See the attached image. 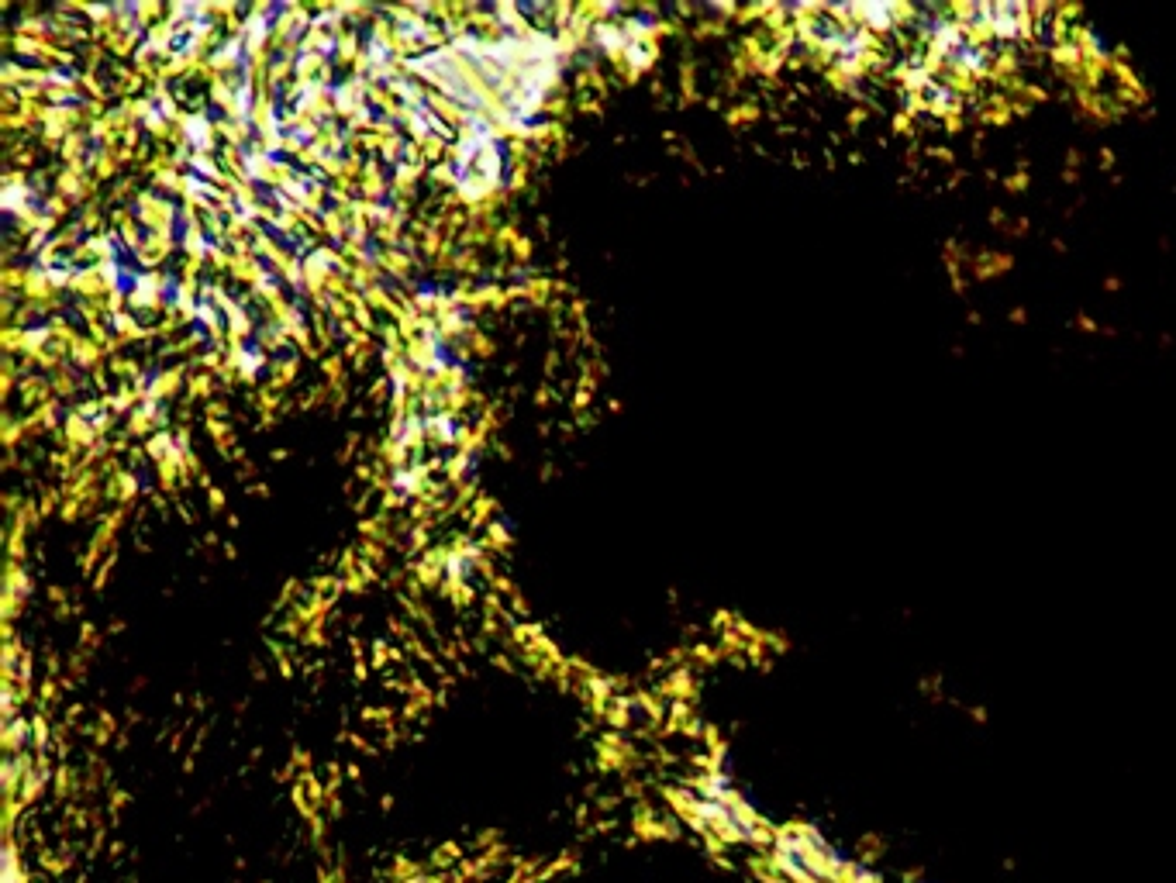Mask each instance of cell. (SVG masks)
Segmentation results:
<instances>
[{"label":"cell","instance_id":"1","mask_svg":"<svg viewBox=\"0 0 1176 883\" xmlns=\"http://www.w3.org/2000/svg\"><path fill=\"white\" fill-rule=\"evenodd\" d=\"M1039 25V7L1025 0H997L990 4V45H1014L1025 42Z\"/></svg>","mask_w":1176,"mask_h":883},{"label":"cell","instance_id":"2","mask_svg":"<svg viewBox=\"0 0 1176 883\" xmlns=\"http://www.w3.org/2000/svg\"><path fill=\"white\" fill-rule=\"evenodd\" d=\"M908 18H911V7L897 4V0H856V4H849L852 25H859L863 32H870L876 38L904 32Z\"/></svg>","mask_w":1176,"mask_h":883},{"label":"cell","instance_id":"3","mask_svg":"<svg viewBox=\"0 0 1176 883\" xmlns=\"http://www.w3.org/2000/svg\"><path fill=\"white\" fill-rule=\"evenodd\" d=\"M994 66H997V49L990 42H980V38H966L956 49V56L945 63L952 80H983V76L994 73Z\"/></svg>","mask_w":1176,"mask_h":883},{"label":"cell","instance_id":"4","mask_svg":"<svg viewBox=\"0 0 1176 883\" xmlns=\"http://www.w3.org/2000/svg\"><path fill=\"white\" fill-rule=\"evenodd\" d=\"M911 104L918 107V111L935 114V118H952V114L963 111L966 94H963V87H959V83L952 80V76H939V80H935L932 87L925 90V94L914 97Z\"/></svg>","mask_w":1176,"mask_h":883},{"label":"cell","instance_id":"5","mask_svg":"<svg viewBox=\"0 0 1176 883\" xmlns=\"http://www.w3.org/2000/svg\"><path fill=\"white\" fill-rule=\"evenodd\" d=\"M104 359H107V352L90 339V335H80V339L69 345V363H73L80 373H97L101 366H107Z\"/></svg>","mask_w":1176,"mask_h":883},{"label":"cell","instance_id":"6","mask_svg":"<svg viewBox=\"0 0 1176 883\" xmlns=\"http://www.w3.org/2000/svg\"><path fill=\"white\" fill-rule=\"evenodd\" d=\"M214 397H218V376L207 373V370H190V380H187V401H204V404H211Z\"/></svg>","mask_w":1176,"mask_h":883},{"label":"cell","instance_id":"7","mask_svg":"<svg viewBox=\"0 0 1176 883\" xmlns=\"http://www.w3.org/2000/svg\"><path fill=\"white\" fill-rule=\"evenodd\" d=\"M1076 38H1080V49H1083V59H1087V63H1111V59H1114L1111 45L1104 42L1097 32H1090V28H1083Z\"/></svg>","mask_w":1176,"mask_h":883},{"label":"cell","instance_id":"8","mask_svg":"<svg viewBox=\"0 0 1176 883\" xmlns=\"http://www.w3.org/2000/svg\"><path fill=\"white\" fill-rule=\"evenodd\" d=\"M207 497H211V501H207V504H211V511H214V514H218V511H225V490L211 487V490H207Z\"/></svg>","mask_w":1176,"mask_h":883}]
</instances>
